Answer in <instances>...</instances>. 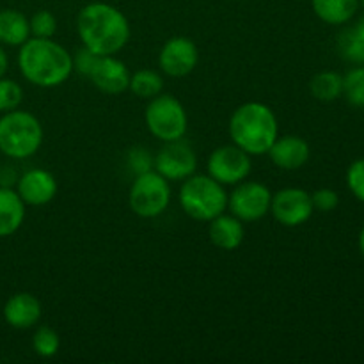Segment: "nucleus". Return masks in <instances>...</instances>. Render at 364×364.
<instances>
[{
	"mask_svg": "<svg viewBox=\"0 0 364 364\" xmlns=\"http://www.w3.org/2000/svg\"><path fill=\"white\" fill-rule=\"evenodd\" d=\"M77 34L82 46L96 55H116L130 41L132 28L128 18L117 7L91 2L78 13Z\"/></svg>",
	"mask_w": 364,
	"mask_h": 364,
	"instance_id": "1",
	"label": "nucleus"
},
{
	"mask_svg": "<svg viewBox=\"0 0 364 364\" xmlns=\"http://www.w3.org/2000/svg\"><path fill=\"white\" fill-rule=\"evenodd\" d=\"M18 68L28 84L57 87L73 73V55L52 38H28L18 52Z\"/></svg>",
	"mask_w": 364,
	"mask_h": 364,
	"instance_id": "2",
	"label": "nucleus"
},
{
	"mask_svg": "<svg viewBox=\"0 0 364 364\" xmlns=\"http://www.w3.org/2000/svg\"><path fill=\"white\" fill-rule=\"evenodd\" d=\"M230 137L233 144L251 156L267 155L279 135V124L274 110L262 102L242 103L231 114Z\"/></svg>",
	"mask_w": 364,
	"mask_h": 364,
	"instance_id": "3",
	"label": "nucleus"
},
{
	"mask_svg": "<svg viewBox=\"0 0 364 364\" xmlns=\"http://www.w3.org/2000/svg\"><path fill=\"white\" fill-rule=\"evenodd\" d=\"M41 123L34 114L14 109L0 117V151L14 160L36 155L43 144Z\"/></svg>",
	"mask_w": 364,
	"mask_h": 364,
	"instance_id": "4",
	"label": "nucleus"
},
{
	"mask_svg": "<svg viewBox=\"0 0 364 364\" xmlns=\"http://www.w3.org/2000/svg\"><path fill=\"white\" fill-rule=\"evenodd\" d=\"M180 205L191 219L210 223L228 208V192L223 183L206 174H192L180 188Z\"/></svg>",
	"mask_w": 364,
	"mask_h": 364,
	"instance_id": "5",
	"label": "nucleus"
},
{
	"mask_svg": "<svg viewBox=\"0 0 364 364\" xmlns=\"http://www.w3.org/2000/svg\"><path fill=\"white\" fill-rule=\"evenodd\" d=\"M149 134L162 142L183 139L188 130V116L183 103L173 95H162L149 100L144 112Z\"/></svg>",
	"mask_w": 364,
	"mask_h": 364,
	"instance_id": "6",
	"label": "nucleus"
},
{
	"mask_svg": "<svg viewBox=\"0 0 364 364\" xmlns=\"http://www.w3.org/2000/svg\"><path fill=\"white\" fill-rule=\"evenodd\" d=\"M171 203L169 181L155 169L135 176L128 192V205L135 215L142 219H155L162 215Z\"/></svg>",
	"mask_w": 364,
	"mask_h": 364,
	"instance_id": "7",
	"label": "nucleus"
},
{
	"mask_svg": "<svg viewBox=\"0 0 364 364\" xmlns=\"http://www.w3.org/2000/svg\"><path fill=\"white\" fill-rule=\"evenodd\" d=\"M272 192L259 181H240L235 191L228 194V208L242 223H256L270 213Z\"/></svg>",
	"mask_w": 364,
	"mask_h": 364,
	"instance_id": "8",
	"label": "nucleus"
},
{
	"mask_svg": "<svg viewBox=\"0 0 364 364\" xmlns=\"http://www.w3.org/2000/svg\"><path fill=\"white\" fill-rule=\"evenodd\" d=\"M208 174L219 183L237 185L247 180L252 171V160L249 153L238 148L237 144L219 146L213 149L206 162Z\"/></svg>",
	"mask_w": 364,
	"mask_h": 364,
	"instance_id": "9",
	"label": "nucleus"
},
{
	"mask_svg": "<svg viewBox=\"0 0 364 364\" xmlns=\"http://www.w3.org/2000/svg\"><path fill=\"white\" fill-rule=\"evenodd\" d=\"M198 156L194 148L183 139L164 142L160 151L153 159V169L162 174L167 181H181L196 173Z\"/></svg>",
	"mask_w": 364,
	"mask_h": 364,
	"instance_id": "10",
	"label": "nucleus"
},
{
	"mask_svg": "<svg viewBox=\"0 0 364 364\" xmlns=\"http://www.w3.org/2000/svg\"><path fill=\"white\" fill-rule=\"evenodd\" d=\"M270 213L274 219L287 228H297L308 223L315 213L311 194L304 188L287 187L272 194Z\"/></svg>",
	"mask_w": 364,
	"mask_h": 364,
	"instance_id": "11",
	"label": "nucleus"
},
{
	"mask_svg": "<svg viewBox=\"0 0 364 364\" xmlns=\"http://www.w3.org/2000/svg\"><path fill=\"white\" fill-rule=\"evenodd\" d=\"M199 63V50L192 39L174 36L167 39L159 52V66L164 75L181 78L191 75Z\"/></svg>",
	"mask_w": 364,
	"mask_h": 364,
	"instance_id": "12",
	"label": "nucleus"
},
{
	"mask_svg": "<svg viewBox=\"0 0 364 364\" xmlns=\"http://www.w3.org/2000/svg\"><path fill=\"white\" fill-rule=\"evenodd\" d=\"M132 73L128 71L127 64L117 59L116 55H100L95 70L89 75L96 89L110 96L123 95L130 85Z\"/></svg>",
	"mask_w": 364,
	"mask_h": 364,
	"instance_id": "13",
	"label": "nucleus"
},
{
	"mask_svg": "<svg viewBox=\"0 0 364 364\" xmlns=\"http://www.w3.org/2000/svg\"><path fill=\"white\" fill-rule=\"evenodd\" d=\"M16 192L28 206H45L57 196V180L50 171L31 169L16 181Z\"/></svg>",
	"mask_w": 364,
	"mask_h": 364,
	"instance_id": "14",
	"label": "nucleus"
},
{
	"mask_svg": "<svg viewBox=\"0 0 364 364\" xmlns=\"http://www.w3.org/2000/svg\"><path fill=\"white\" fill-rule=\"evenodd\" d=\"M267 155L279 169L297 171L308 164L309 156H311V148H309L308 141L299 135H283V137L277 135Z\"/></svg>",
	"mask_w": 364,
	"mask_h": 364,
	"instance_id": "15",
	"label": "nucleus"
},
{
	"mask_svg": "<svg viewBox=\"0 0 364 364\" xmlns=\"http://www.w3.org/2000/svg\"><path fill=\"white\" fill-rule=\"evenodd\" d=\"M4 320L7 326L14 329H31L39 322L43 315L41 302L36 295L27 294V291H18L11 295L4 304Z\"/></svg>",
	"mask_w": 364,
	"mask_h": 364,
	"instance_id": "16",
	"label": "nucleus"
},
{
	"mask_svg": "<svg viewBox=\"0 0 364 364\" xmlns=\"http://www.w3.org/2000/svg\"><path fill=\"white\" fill-rule=\"evenodd\" d=\"M208 237L215 247L223 251H235L242 245L245 238L244 223L233 213H220L215 219L210 220Z\"/></svg>",
	"mask_w": 364,
	"mask_h": 364,
	"instance_id": "17",
	"label": "nucleus"
},
{
	"mask_svg": "<svg viewBox=\"0 0 364 364\" xmlns=\"http://www.w3.org/2000/svg\"><path fill=\"white\" fill-rule=\"evenodd\" d=\"M25 220V203L11 187L0 185V238L11 237Z\"/></svg>",
	"mask_w": 364,
	"mask_h": 364,
	"instance_id": "18",
	"label": "nucleus"
},
{
	"mask_svg": "<svg viewBox=\"0 0 364 364\" xmlns=\"http://www.w3.org/2000/svg\"><path fill=\"white\" fill-rule=\"evenodd\" d=\"M31 38V23L23 13L16 9L0 11V43L21 46Z\"/></svg>",
	"mask_w": 364,
	"mask_h": 364,
	"instance_id": "19",
	"label": "nucleus"
},
{
	"mask_svg": "<svg viewBox=\"0 0 364 364\" xmlns=\"http://www.w3.org/2000/svg\"><path fill=\"white\" fill-rule=\"evenodd\" d=\"M316 16L327 25L348 23L359 9V0H311Z\"/></svg>",
	"mask_w": 364,
	"mask_h": 364,
	"instance_id": "20",
	"label": "nucleus"
},
{
	"mask_svg": "<svg viewBox=\"0 0 364 364\" xmlns=\"http://www.w3.org/2000/svg\"><path fill=\"white\" fill-rule=\"evenodd\" d=\"M313 98L320 102H334L343 95V75L336 71H320L309 80Z\"/></svg>",
	"mask_w": 364,
	"mask_h": 364,
	"instance_id": "21",
	"label": "nucleus"
},
{
	"mask_svg": "<svg viewBox=\"0 0 364 364\" xmlns=\"http://www.w3.org/2000/svg\"><path fill=\"white\" fill-rule=\"evenodd\" d=\"M128 89H130L137 98L151 100L164 91V78L159 71L139 70L135 71V73H132Z\"/></svg>",
	"mask_w": 364,
	"mask_h": 364,
	"instance_id": "22",
	"label": "nucleus"
},
{
	"mask_svg": "<svg viewBox=\"0 0 364 364\" xmlns=\"http://www.w3.org/2000/svg\"><path fill=\"white\" fill-rule=\"evenodd\" d=\"M338 52L348 63L364 64V39L354 31V27L345 28L340 34Z\"/></svg>",
	"mask_w": 364,
	"mask_h": 364,
	"instance_id": "23",
	"label": "nucleus"
},
{
	"mask_svg": "<svg viewBox=\"0 0 364 364\" xmlns=\"http://www.w3.org/2000/svg\"><path fill=\"white\" fill-rule=\"evenodd\" d=\"M350 105L364 109V66H355L343 77V95Z\"/></svg>",
	"mask_w": 364,
	"mask_h": 364,
	"instance_id": "24",
	"label": "nucleus"
},
{
	"mask_svg": "<svg viewBox=\"0 0 364 364\" xmlns=\"http://www.w3.org/2000/svg\"><path fill=\"white\" fill-rule=\"evenodd\" d=\"M32 348L39 358H53L60 348V338L52 327H39L32 336Z\"/></svg>",
	"mask_w": 364,
	"mask_h": 364,
	"instance_id": "25",
	"label": "nucleus"
},
{
	"mask_svg": "<svg viewBox=\"0 0 364 364\" xmlns=\"http://www.w3.org/2000/svg\"><path fill=\"white\" fill-rule=\"evenodd\" d=\"M23 102V89L16 80L2 77L0 78V112H9L18 109Z\"/></svg>",
	"mask_w": 364,
	"mask_h": 364,
	"instance_id": "26",
	"label": "nucleus"
},
{
	"mask_svg": "<svg viewBox=\"0 0 364 364\" xmlns=\"http://www.w3.org/2000/svg\"><path fill=\"white\" fill-rule=\"evenodd\" d=\"M28 23H31V36H34V38H52L57 31L55 16L46 9L32 14Z\"/></svg>",
	"mask_w": 364,
	"mask_h": 364,
	"instance_id": "27",
	"label": "nucleus"
},
{
	"mask_svg": "<svg viewBox=\"0 0 364 364\" xmlns=\"http://www.w3.org/2000/svg\"><path fill=\"white\" fill-rule=\"evenodd\" d=\"M347 187L355 199L364 203V159H358L347 169Z\"/></svg>",
	"mask_w": 364,
	"mask_h": 364,
	"instance_id": "28",
	"label": "nucleus"
},
{
	"mask_svg": "<svg viewBox=\"0 0 364 364\" xmlns=\"http://www.w3.org/2000/svg\"><path fill=\"white\" fill-rule=\"evenodd\" d=\"M311 201H313V208L315 212H333V210L338 208L340 205V196H338L336 191L333 188H318L311 194Z\"/></svg>",
	"mask_w": 364,
	"mask_h": 364,
	"instance_id": "29",
	"label": "nucleus"
},
{
	"mask_svg": "<svg viewBox=\"0 0 364 364\" xmlns=\"http://www.w3.org/2000/svg\"><path fill=\"white\" fill-rule=\"evenodd\" d=\"M127 160L128 166H130V169L134 171L135 174H141L153 169V156L146 148H139V146L132 148L130 151H128Z\"/></svg>",
	"mask_w": 364,
	"mask_h": 364,
	"instance_id": "30",
	"label": "nucleus"
},
{
	"mask_svg": "<svg viewBox=\"0 0 364 364\" xmlns=\"http://www.w3.org/2000/svg\"><path fill=\"white\" fill-rule=\"evenodd\" d=\"M98 59L100 55H96L95 52H91V50H87L85 46H82V48L77 50V53L73 55V71H77V73L89 78V75L95 70Z\"/></svg>",
	"mask_w": 364,
	"mask_h": 364,
	"instance_id": "31",
	"label": "nucleus"
},
{
	"mask_svg": "<svg viewBox=\"0 0 364 364\" xmlns=\"http://www.w3.org/2000/svg\"><path fill=\"white\" fill-rule=\"evenodd\" d=\"M7 66H9V59H7L6 50H4L2 46H0V78H2L4 75H6Z\"/></svg>",
	"mask_w": 364,
	"mask_h": 364,
	"instance_id": "32",
	"label": "nucleus"
},
{
	"mask_svg": "<svg viewBox=\"0 0 364 364\" xmlns=\"http://www.w3.org/2000/svg\"><path fill=\"white\" fill-rule=\"evenodd\" d=\"M354 31L358 32V34L361 36V38L364 39V16H363V18H359V21H358V23L354 25Z\"/></svg>",
	"mask_w": 364,
	"mask_h": 364,
	"instance_id": "33",
	"label": "nucleus"
},
{
	"mask_svg": "<svg viewBox=\"0 0 364 364\" xmlns=\"http://www.w3.org/2000/svg\"><path fill=\"white\" fill-rule=\"evenodd\" d=\"M358 245H359V251H361L363 258H364V226L359 231V238H358Z\"/></svg>",
	"mask_w": 364,
	"mask_h": 364,
	"instance_id": "34",
	"label": "nucleus"
},
{
	"mask_svg": "<svg viewBox=\"0 0 364 364\" xmlns=\"http://www.w3.org/2000/svg\"><path fill=\"white\" fill-rule=\"evenodd\" d=\"M359 4H363V6H364V0H359Z\"/></svg>",
	"mask_w": 364,
	"mask_h": 364,
	"instance_id": "35",
	"label": "nucleus"
}]
</instances>
